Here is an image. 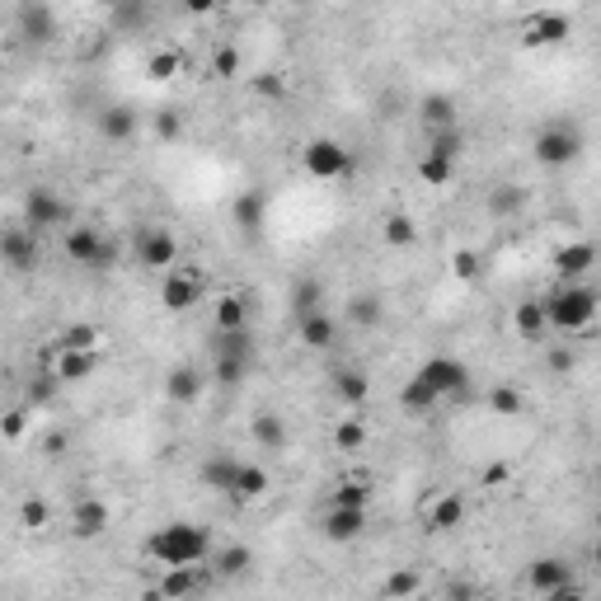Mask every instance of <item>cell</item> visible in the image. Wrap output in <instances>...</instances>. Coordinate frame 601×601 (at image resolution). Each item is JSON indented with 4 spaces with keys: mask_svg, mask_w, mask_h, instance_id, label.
Instances as JSON below:
<instances>
[{
    "mask_svg": "<svg viewBox=\"0 0 601 601\" xmlns=\"http://www.w3.org/2000/svg\"><path fill=\"white\" fill-rule=\"evenodd\" d=\"M24 428H29V409H10V414H5V437H10V442H19V437H24Z\"/></svg>",
    "mask_w": 601,
    "mask_h": 601,
    "instance_id": "obj_55",
    "label": "cell"
},
{
    "mask_svg": "<svg viewBox=\"0 0 601 601\" xmlns=\"http://www.w3.org/2000/svg\"><path fill=\"white\" fill-rule=\"evenodd\" d=\"M231 221H235V231L254 240V235L263 231V221H268V193H263V188H245V193L231 202Z\"/></svg>",
    "mask_w": 601,
    "mask_h": 601,
    "instance_id": "obj_16",
    "label": "cell"
},
{
    "mask_svg": "<svg viewBox=\"0 0 601 601\" xmlns=\"http://www.w3.org/2000/svg\"><path fill=\"white\" fill-rule=\"evenodd\" d=\"M465 522V498L461 494H442L428 508V531H456Z\"/></svg>",
    "mask_w": 601,
    "mask_h": 601,
    "instance_id": "obj_36",
    "label": "cell"
},
{
    "mask_svg": "<svg viewBox=\"0 0 601 601\" xmlns=\"http://www.w3.org/2000/svg\"><path fill=\"white\" fill-rule=\"evenodd\" d=\"M19 522L29 526V531H43L52 522V508H47L43 498H24V508H19Z\"/></svg>",
    "mask_w": 601,
    "mask_h": 601,
    "instance_id": "obj_48",
    "label": "cell"
},
{
    "mask_svg": "<svg viewBox=\"0 0 601 601\" xmlns=\"http://www.w3.org/2000/svg\"><path fill=\"white\" fill-rule=\"evenodd\" d=\"M151 127H155V137H160V141H179V137H184V118H179L174 108H155Z\"/></svg>",
    "mask_w": 601,
    "mask_h": 601,
    "instance_id": "obj_47",
    "label": "cell"
},
{
    "mask_svg": "<svg viewBox=\"0 0 601 601\" xmlns=\"http://www.w3.org/2000/svg\"><path fill=\"white\" fill-rule=\"evenodd\" d=\"M296 334H301V343H306L310 353H329V348L339 343V324H334V315L315 310L306 320H296Z\"/></svg>",
    "mask_w": 601,
    "mask_h": 601,
    "instance_id": "obj_21",
    "label": "cell"
},
{
    "mask_svg": "<svg viewBox=\"0 0 601 601\" xmlns=\"http://www.w3.org/2000/svg\"><path fill=\"white\" fill-rule=\"evenodd\" d=\"M62 451H66V437L62 432H52V437L43 442V456H62Z\"/></svg>",
    "mask_w": 601,
    "mask_h": 601,
    "instance_id": "obj_57",
    "label": "cell"
},
{
    "mask_svg": "<svg viewBox=\"0 0 601 601\" xmlns=\"http://www.w3.org/2000/svg\"><path fill=\"white\" fill-rule=\"evenodd\" d=\"M240 329H249V306L245 296L226 292L216 301V334H240Z\"/></svg>",
    "mask_w": 601,
    "mask_h": 601,
    "instance_id": "obj_34",
    "label": "cell"
},
{
    "mask_svg": "<svg viewBox=\"0 0 601 601\" xmlns=\"http://www.w3.org/2000/svg\"><path fill=\"white\" fill-rule=\"evenodd\" d=\"M202 296H207V273H202L198 263H179V268H170L165 282H160V306L170 310V315L193 310Z\"/></svg>",
    "mask_w": 601,
    "mask_h": 601,
    "instance_id": "obj_6",
    "label": "cell"
},
{
    "mask_svg": "<svg viewBox=\"0 0 601 601\" xmlns=\"http://www.w3.org/2000/svg\"><path fill=\"white\" fill-rule=\"evenodd\" d=\"M57 386H62V381H57V376L47 371V376H38V381H29V400H33V404H47V400H52V395H57Z\"/></svg>",
    "mask_w": 601,
    "mask_h": 601,
    "instance_id": "obj_53",
    "label": "cell"
},
{
    "mask_svg": "<svg viewBox=\"0 0 601 601\" xmlns=\"http://www.w3.org/2000/svg\"><path fill=\"white\" fill-rule=\"evenodd\" d=\"M212 76H221V80L240 76V47H216L212 52Z\"/></svg>",
    "mask_w": 601,
    "mask_h": 601,
    "instance_id": "obj_49",
    "label": "cell"
},
{
    "mask_svg": "<svg viewBox=\"0 0 601 601\" xmlns=\"http://www.w3.org/2000/svg\"><path fill=\"white\" fill-rule=\"evenodd\" d=\"M212 362L254 367V339H249V329H240V334H216L212 339Z\"/></svg>",
    "mask_w": 601,
    "mask_h": 601,
    "instance_id": "obj_29",
    "label": "cell"
},
{
    "mask_svg": "<svg viewBox=\"0 0 601 601\" xmlns=\"http://www.w3.org/2000/svg\"><path fill=\"white\" fill-rule=\"evenodd\" d=\"M592 564L601 569V536H597V545H592Z\"/></svg>",
    "mask_w": 601,
    "mask_h": 601,
    "instance_id": "obj_60",
    "label": "cell"
},
{
    "mask_svg": "<svg viewBox=\"0 0 601 601\" xmlns=\"http://www.w3.org/2000/svg\"><path fill=\"white\" fill-rule=\"evenodd\" d=\"M179 71H184V57H179L174 47H155L151 57H146V76L160 80V85H165V80H174Z\"/></svg>",
    "mask_w": 601,
    "mask_h": 601,
    "instance_id": "obj_39",
    "label": "cell"
},
{
    "mask_svg": "<svg viewBox=\"0 0 601 601\" xmlns=\"http://www.w3.org/2000/svg\"><path fill=\"white\" fill-rule=\"evenodd\" d=\"M418 376H423V381H428L442 400H465V395H470V367H465L461 357H451V353L428 357V362L418 367Z\"/></svg>",
    "mask_w": 601,
    "mask_h": 601,
    "instance_id": "obj_7",
    "label": "cell"
},
{
    "mask_svg": "<svg viewBox=\"0 0 601 601\" xmlns=\"http://www.w3.org/2000/svg\"><path fill=\"white\" fill-rule=\"evenodd\" d=\"M202 583H207L202 564H193V569H165L160 592H165V601H188V597H198L202 592Z\"/></svg>",
    "mask_w": 601,
    "mask_h": 601,
    "instance_id": "obj_27",
    "label": "cell"
},
{
    "mask_svg": "<svg viewBox=\"0 0 601 601\" xmlns=\"http://www.w3.org/2000/svg\"><path fill=\"white\" fill-rule=\"evenodd\" d=\"M545 601H587L583 592H578V587H564V592H550V597Z\"/></svg>",
    "mask_w": 601,
    "mask_h": 601,
    "instance_id": "obj_58",
    "label": "cell"
},
{
    "mask_svg": "<svg viewBox=\"0 0 601 601\" xmlns=\"http://www.w3.org/2000/svg\"><path fill=\"white\" fill-rule=\"evenodd\" d=\"M578 155H583V127L573 118H555L531 137V160L540 170H569Z\"/></svg>",
    "mask_w": 601,
    "mask_h": 601,
    "instance_id": "obj_3",
    "label": "cell"
},
{
    "mask_svg": "<svg viewBox=\"0 0 601 601\" xmlns=\"http://www.w3.org/2000/svg\"><path fill=\"white\" fill-rule=\"evenodd\" d=\"M418 118L428 123V132H451L456 127V94L432 90L418 99Z\"/></svg>",
    "mask_w": 601,
    "mask_h": 601,
    "instance_id": "obj_22",
    "label": "cell"
},
{
    "mask_svg": "<svg viewBox=\"0 0 601 601\" xmlns=\"http://www.w3.org/2000/svg\"><path fill=\"white\" fill-rule=\"evenodd\" d=\"M508 479V465H494V470H484V484H503Z\"/></svg>",
    "mask_w": 601,
    "mask_h": 601,
    "instance_id": "obj_59",
    "label": "cell"
},
{
    "mask_svg": "<svg viewBox=\"0 0 601 601\" xmlns=\"http://www.w3.org/2000/svg\"><path fill=\"white\" fill-rule=\"evenodd\" d=\"M202 386H207V376H202L198 367H170V376H165V395H170V404H198Z\"/></svg>",
    "mask_w": 601,
    "mask_h": 601,
    "instance_id": "obj_24",
    "label": "cell"
},
{
    "mask_svg": "<svg viewBox=\"0 0 601 601\" xmlns=\"http://www.w3.org/2000/svg\"><path fill=\"white\" fill-rule=\"evenodd\" d=\"M66 259L80 263V268H94V273H104V268H113L118 263V245L108 240L104 231H94V226H71L62 240Z\"/></svg>",
    "mask_w": 601,
    "mask_h": 601,
    "instance_id": "obj_5",
    "label": "cell"
},
{
    "mask_svg": "<svg viewBox=\"0 0 601 601\" xmlns=\"http://www.w3.org/2000/svg\"><path fill=\"white\" fill-rule=\"evenodd\" d=\"M447 601H475V583H465V578H456V583H447V592H442Z\"/></svg>",
    "mask_w": 601,
    "mask_h": 601,
    "instance_id": "obj_56",
    "label": "cell"
},
{
    "mask_svg": "<svg viewBox=\"0 0 601 601\" xmlns=\"http://www.w3.org/2000/svg\"><path fill=\"white\" fill-rule=\"evenodd\" d=\"M343 310H348V320H353L357 329H381V324H386V301H381V292H353Z\"/></svg>",
    "mask_w": 601,
    "mask_h": 601,
    "instance_id": "obj_28",
    "label": "cell"
},
{
    "mask_svg": "<svg viewBox=\"0 0 601 601\" xmlns=\"http://www.w3.org/2000/svg\"><path fill=\"white\" fill-rule=\"evenodd\" d=\"M240 465L245 461H235V456H226V451H212L207 461L198 465V479L207 484V489H216V494H235V479H240Z\"/></svg>",
    "mask_w": 601,
    "mask_h": 601,
    "instance_id": "obj_19",
    "label": "cell"
},
{
    "mask_svg": "<svg viewBox=\"0 0 601 601\" xmlns=\"http://www.w3.org/2000/svg\"><path fill=\"white\" fill-rule=\"evenodd\" d=\"M132 249H137V263L141 268H160V273H170V268H179V240H174L165 226H141L137 240H132Z\"/></svg>",
    "mask_w": 601,
    "mask_h": 601,
    "instance_id": "obj_8",
    "label": "cell"
},
{
    "mask_svg": "<svg viewBox=\"0 0 601 601\" xmlns=\"http://www.w3.org/2000/svg\"><path fill=\"white\" fill-rule=\"evenodd\" d=\"M437 404H442V395H437V390L428 386V381H423V376H409V381H404L400 386V409L404 414H414V418H428L432 409H437Z\"/></svg>",
    "mask_w": 601,
    "mask_h": 601,
    "instance_id": "obj_26",
    "label": "cell"
},
{
    "mask_svg": "<svg viewBox=\"0 0 601 601\" xmlns=\"http://www.w3.org/2000/svg\"><path fill=\"white\" fill-rule=\"evenodd\" d=\"M522 409H526V395H522V390H512V386H494V390H489V414L517 418Z\"/></svg>",
    "mask_w": 601,
    "mask_h": 601,
    "instance_id": "obj_43",
    "label": "cell"
},
{
    "mask_svg": "<svg viewBox=\"0 0 601 601\" xmlns=\"http://www.w3.org/2000/svg\"><path fill=\"white\" fill-rule=\"evenodd\" d=\"M113 526V508H108L104 498H80L76 508H71V531L80 540H99Z\"/></svg>",
    "mask_w": 601,
    "mask_h": 601,
    "instance_id": "obj_17",
    "label": "cell"
},
{
    "mask_svg": "<svg viewBox=\"0 0 601 601\" xmlns=\"http://www.w3.org/2000/svg\"><path fill=\"white\" fill-rule=\"evenodd\" d=\"M540 301H545V315H550V329H555V334H583L601 315V292L587 287V282H564V287H555V292L540 296Z\"/></svg>",
    "mask_w": 601,
    "mask_h": 601,
    "instance_id": "obj_2",
    "label": "cell"
},
{
    "mask_svg": "<svg viewBox=\"0 0 601 601\" xmlns=\"http://www.w3.org/2000/svg\"><path fill=\"white\" fill-rule=\"evenodd\" d=\"M62 353H99V329L94 324H66Z\"/></svg>",
    "mask_w": 601,
    "mask_h": 601,
    "instance_id": "obj_40",
    "label": "cell"
},
{
    "mask_svg": "<svg viewBox=\"0 0 601 601\" xmlns=\"http://www.w3.org/2000/svg\"><path fill=\"white\" fill-rule=\"evenodd\" d=\"M268 489H273V475H268V470H263V465H240V479H235V503H254V498H263L268 494Z\"/></svg>",
    "mask_w": 601,
    "mask_h": 601,
    "instance_id": "obj_35",
    "label": "cell"
},
{
    "mask_svg": "<svg viewBox=\"0 0 601 601\" xmlns=\"http://www.w3.org/2000/svg\"><path fill=\"white\" fill-rule=\"evenodd\" d=\"M423 592V573L418 569H390L381 578V601H414Z\"/></svg>",
    "mask_w": 601,
    "mask_h": 601,
    "instance_id": "obj_32",
    "label": "cell"
},
{
    "mask_svg": "<svg viewBox=\"0 0 601 601\" xmlns=\"http://www.w3.org/2000/svg\"><path fill=\"white\" fill-rule=\"evenodd\" d=\"M245 371L249 367H235V362H212V376L221 381V386H240V381H245Z\"/></svg>",
    "mask_w": 601,
    "mask_h": 601,
    "instance_id": "obj_54",
    "label": "cell"
},
{
    "mask_svg": "<svg viewBox=\"0 0 601 601\" xmlns=\"http://www.w3.org/2000/svg\"><path fill=\"white\" fill-rule=\"evenodd\" d=\"M461 151H465V132L461 127H451V132H432L428 137V155H437V160H461Z\"/></svg>",
    "mask_w": 601,
    "mask_h": 601,
    "instance_id": "obj_42",
    "label": "cell"
},
{
    "mask_svg": "<svg viewBox=\"0 0 601 601\" xmlns=\"http://www.w3.org/2000/svg\"><path fill=\"white\" fill-rule=\"evenodd\" d=\"M573 362H578V357H573V348H564V343H555V348L545 353V367L555 371V376H569Z\"/></svg>",
    "mask_w": 601,
    "mask_h": 601,
    "instance_id": "obj_52",
    "label": "cell"
},
{
    "mask_svg": "<svg viewBox=\"0 0 601 601\" xmlns=\"http://www.w3.org/2000/svg\"><path fill=\"white\" fill-rule=\"evenodd\" d=\"M146 19H151L146 5H132V0H118V5L108 10V24H113V29H141Z\"/></svg>",
    "mask_w": 601,
    "mask_h": 601,
    "instance_id": "obj_45",
    "label": "cell"
},
{
    "mask_svg": "<svg viewBox=\"0 0 601 601\" xmlns=\"http://www.w3.org/2000/svg\"><path fill=\"white\" fill-rule=\"evenodd\" d=\"M301 170L320 184H334V179H348L353 174V151L343 146L339 137H315L301 146Z\"/></svg>",
    "mask_w": 601,
    "mask_h": 601,
    "instance_id": "obj_4",
    "label": "cell"
},
{
    "mask_svg": "<svg viewBox=\"0 0 601 601\" xmlns=\"http://www.w3.org/2000/svg\"><path fill=\"white\" fill-rule=\"evenodd\" d=\"M418 179H423L428 188H451V179H456V165L423 151V160H418Z\"/></svg>",
    "mask_w": 601,
    "mask_h": 601,
    "instance_id": "obj_41",
    "label": "cell"
},
{
    "mask_svg": "<svg viewBox=\"0 0 601 601\" xmlns=\"http://www.w3.org/2000/svg\"><path fill=\"white\" fill-rule=\"evenodd\" d=\"M334 395H339V404H348V409H357V404H367L371 395V381H367V371H357V367H339L334 371Z\"/></svg>",
    "mask_w": 601,
    "mask_h": 601,
    "instance_id": "obj_31",
    "label": "cell"
},
{
    "mask_svg": "<svg viewBox=\"0 0 601 601\" xmlns=\"http://www.w3.org/2000/svg\"><path fill=\"white\" fill-rule=\"evenodd\" d=\"M555 273H559V282H583L592 268L601 263V249L592 245V240H569V245H559L555 249Z\"/></svg>",
    "mask_w": 601,
    "mask_h": 601,
    "instance_id": "obj_11",
    "label": "cell"
},
{
    "mask_svg": "<svg viewBox=\"0 0 601 601\" xmlns=\"http://www.w3.org/2000/svg\"><path fill=\"white\" fill-rule=\"evenodd\" d=\"M249 564H254V550H249V545H221V550H216L212 573L216 578H245Z\"/></svg>",
    "mask_w": 601,
    "mask_h": 601,
    "instance_id": "obj_37",
    "label": "cell"
},
{
    "mask_svg": "<svg viewBox=\"0 0 601 601\" xmlns=\"http://www.w3.org/2000/svg\"><path fill=\"white\" fill-rule=\"evenodd\" d=\"M137 127H141V118H137V108L132 104H108L104 113H99V137L113 141V146L132 141L137 137Z\"/></svg>",
    "mask_w": 601,
    "mask_h": 601,
    "instance_id": "obj_20",
    "label": "cell"
},
{
    "mask_svg": "<svg viewBox=\"0 0 601 601\" xmlns=\"http://www.w3.org/2000/svg\"><path fill=\"white\" fill-rule=\"evenodd\" d=\"M334 447L339 451H362L367 447V428H362L357 418H343L339 428H334Z\"/></svg>",
    "mask_w": 601,
    "mask_h": 601,
    "instance_id": "obj_46",
    "label": "cell"
},
{
    "mask_svg": "<svg viewBox=\"0 0 601 601\" xmlns=\"http://www.w3.org/2000/svg\"><path fill=\"white\" fill-rule=\"evenodd\" d=\"M94 367H99V353H62L52 357V376L62 381V386H80V381H90Z\"/></svg>",
    "mask_w": 601,
    "mask_h": 601,
    "instance_id": "obj_25",
    "label": "cell"
},
{
    "mask_svg": "<svg viewBox=\"0 0 601 601\" xmlns=\"http://www.w3.org/2000/svg\"><path fill=\"white\" fill-rule=\"evenodd\" d=\"M292 310H296V320L315 315V310H320V282H315V278L296 282V287H292Z\"/></svg>",
    "mask_w": 601,
    "mask_h": 601,
    "instance_id": "obj_44",
    "label": "cell"
},
{
    "mask_svg": "<svg viewBox=\"0 0 601 601\" xmlns=\"http://www.w3.org/2000/svg\"><path fill=\"white\" fill-rule=\"evenodd\" d=\"M381 240H386L390 249H414L418 245V221L409 212H386V221H381Z\"/></svg>",
    "mask_w": 601,
    "mask_h": 601,
    "instance_id": "obj_33",
    "label": "cell"
},
{
    "mask_svg": "<svg viewBox=\"0 0 601 601\" xmlns=\"http://www.w3.org/2000/svg\"><path fill=\"white\" fill-rule=\"evenodd\" d=\"M597 531H601V508H597Z\"/></svg>",
    "mask_w": 601,
    "mask_h": 601,
    "instance_id": "obj_61",
    "label": "cell"
},
{
    "mask_svg": "<svg viewBox=\"0 0 601 601\" xmlns=\"http://www.w3.org/2000/svg\"><path fill=\"white\" fill-rule=\"evenodd\" d=\"M0 259H5L10 273H33V268H38V231H29V226H5V235H0Z\"/></svg>",
    "mask_w": 601,
    "mask_h": 601,
    "instance_id": "obj_10",
    "label": "cell"
},
{
    "mask_svg": "<svg viewBox=\"0 0 601 601\" xmlns=\"http://www.w3.org/2000/svg\"><path fill=\"white\" fill-rule=\"evenodd\" d=\"M451 273H456L461 282H475L479 278V254L475 249H456V254H451Z\"/></svg>",
    "mask_w": 601,
    "mask_h": 601,
    "instance_id": "obj_50",
    "label": "cell"
},
{
    "mask_svg": "<svg viewBox=\"0 0 601 601\" xmlns=\"http://www.w3.org/2000/svg\"><path fill=\"white\" fill-rule=\"evenodd\" d=\"M512 329H517L526 343H540V339H545V334H550V315H545V301H540V296H531V301H517V310H512Z\"/></svg>",
    "mask_w": 601,
    "mask_h": 601,
    "instance_id": "obj_23",
    "label": "cell"
},
{
    "mask_svg": "<svg viewBox=\"0 0 601 601\" xmlns=\"http://www.w3.org/2000/svg\"><path fill=\"white\" fill-rule=\"evenodd\" d=\"M249 85H254L259 99H282V94H287V80H282L278 71H263V76H254Z\"/></svg>",
    "mask_w": 601,
    "mask_h": 601,
    "instance_id": "obj_51",
    "label": "cell"
},
{
    "mask_svg": "<svg viewBox=\"0 0 601 601\" xmlns=\"http://www.w3.org/2000/svg\"><path fill=\"white\" fill-rule=\"evenodd\" d=\"M66 216H71V207H66L52 188H43V184H33L29 193H24V226L29 231H57V226H66Z\"/></svg>",
    "mask_w": 601,
    "mask_h": 601,
    "instance_id": "obj_9",
    "label": "cell"
},
{
    "mask_svg": "<svg viewBox=\"0 0 601 601\" xmlns=\"http://www.w3.org/2000/svg\"><path fill=\"white\" fill-rule=\"evenodd\" d=\"M146 555L160 569H193L212 559V531L198 522H165L160 531L146 536Z\"/></svg>",
    "mask_w": 601,
    "mask_h": 601,
    "instance_id": "obj_1",
    "label": "cell"
},
{
    "mask_svg": "<svg viewBox=\"0 0 601 601\" xmlns=\"http://www.w3.org/2000/svg\"><path fill=\"white\" fill-rule=\"evenodd\" d=\"M526 587H531L536 597L564 592V587H573V569L559 555H540V559H531V564H526Z\"/></svg>",
    "mask_w": 601,
    "mask_h": 601,
    "instance_id": "obj_12",
    "label": "cell"
},
{
    "mask_svg": "<svg viewBox=\"0 0 601 601\" xmlns=\"http://www.w3.org/2000/svg\"><path fill=\"white\" fill-rule=\"evenodd\" d=\"M569 15H559V10H540V15H531L522 24V43L526 47H555L569 38Z\"/></svg>",
    "mask_w": 601,
    "mask_h": 601,
    "instance_id": "obj_14",
    "label": "cell"
},
{
    "mask_svg": "<svg viewBox=\"0 0 601 601\" xmlns=\"http://www.w3.org/2000/svg\"><path fill=\"white\" fill-rule=\"evenodd\" d=\"M15 24H19V38H29V43H52V38H57V10H52V5H38V0H24V5H19Z\"/></svg>",
    "mask_w": 601,
    "mask_h": 601,
    "instance_id": "obj_13",
    "label": "cell"
},
{
    "mask_svg": "<svg viewBox=\"0 0 601 601\" xmlns=\"http://www.w3.org/2000/svg\"><path fill=\"white\" fill-rule=\"evenodd\" d=\"M320 531H324V540L348 545V540H357L362 531H367V508H324Z\"/></svg>",
    "mask_w": 601,
    "mask_h": 601,
    "instance_id": "obj_18",
    "label": "cell"
},
{
    "mask_svg": "<svg viewBox=\"0 0 601 601\" xmlns=\"http://www.w3.org/2000/svg\"><path fill=\"white\" fill-rule=\"evenodd\" d=\"M249 437H254L263 451H282L287 447V423H282V414H273V409H259V414L249 418Z\"/></svg>",
    "mask_w": 601,
    "mask_h": 601,
    "instance_id": "obj_30",
    "label": "cell"
},
{
    "mask_svg": "<svg viewBox=\"0 0 601 601\" xmlns=\"http://www.w3.org/2000/svg\"><path fill=\"white\" fill-rule=\"evenodd\" d=\"M531 207V188L517 184V179H503V184L489 188V198H484V212L498 216V221H512V216H522Z\"/></svg>",
    "mask_w": 601,
    "mask_h": 601,
    "instance_id": "obj_15",
    "label": "cell"
},
{
    "mask_svg": "<svg viewBox=\"0 0 601 601\" xmlns=\"http://www.w3.org/2000/svg\"><path fill=\"white\" fill-rule=\"evenodd\" d=\"M329 508H371V484L367 479H343L329 494Z\"/></svg>",
    "mask_w": 601,
    "mask_h": 601,
    "instance_id": "obj_38",
    "label": "cell"
}]
</instances>
